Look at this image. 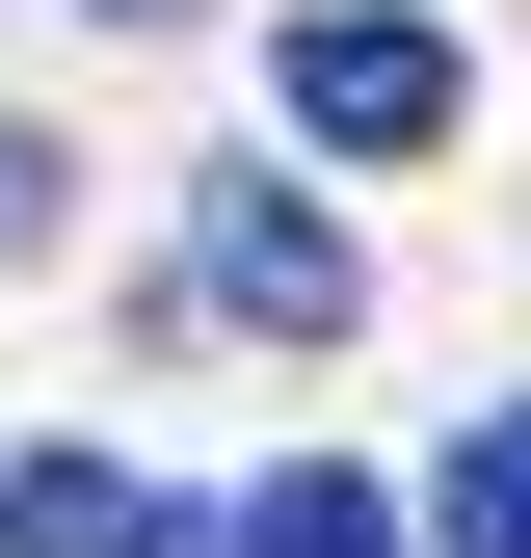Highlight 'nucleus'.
Instances as JSON below:
<instances>
[{"label": "nucleus", "mask_w": 531, "mask_h": 558, "mask_svg": "<svg viewBox=\"0 0 531 558\" xmlns=\"http://www.w3.org/2000/svg\"><path fill=\"white\" fill-rule=\"evenodd\" d=\"M293 133H346V160H425V133H452V27H398V0H319V27H293Z\"/></svg>", "instance_id": "obj_1"}, {"label": "nucleus", "mask_w": 531, "mask_h": 558, "mask_svg": "<svg viewBox=\"0 0 531 558\" xmlns=\"http://www.w3.org/2000/svg\"><path fill=\"white\" fill-rule=\"evenodd\" d=\"M186 266H213V319H266V345H346V319H372L346 214H293V186H213V214H186Z\"/></svg>", "instance_id": "obj_2"}, {"label": "nucleus", "mask_w": 531, "mask_h": 558, "mask_svg": "<svg viewBox=\"0 0 531 558\" xmlns=\"http://www.w3.org/2000/svg\"><path fill=\"white\" fill-rule=\"evenodd\" d=\"M0 558H239V532H186L133 452H27L0 478Z\"/></svg>", "instance_id": "obj_3"}, {"label": "nucleus", "mask_w": 531, "mask_h": 558, "mask_svg": "<svg viewBox=\"0 0 531 558\" xmlns=\"http://www.w3.org/2000/svg\"><path fill=\"white\" fill-rule=\"evenodd\" d=\"M425 532H452V558H531V399H479V426H452V478H425Z\"/></svg>", "instance_id": "obj_4"}, {"label": "nucleus", "mask_w": 531, "mask_h": 558, "mask_svg": "<svg viewBox=\"0 0 531 558\" xmlns=\"http://www.w3.org/2000/svg\"><path fill=\"white\" fill-rule=\"evenodd\" d=\"M239 558H398V506H372V478H319V452H293V478L239 506Z\"/></svg>", "instance_id": "obj_5"}, {"label": "nucleus", "mask_w": 531, "mask_h": 558, "mask_svg": "<svg viewBox=\"0 0 531 558\" xmlns=\"http://www.w3.org/2000/svg\"><path fill=\"white\" fill-rule=\"evenodd\" d=\"M107 27H186V0H107Z\"/></svg>", "instance_id": "obj_6"}]
</instances>
